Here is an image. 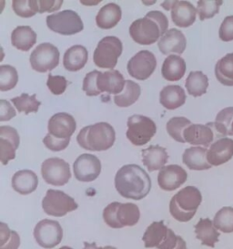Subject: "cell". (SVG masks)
Instances as JSON below:
<instances>
[{"label":"cell","mask_w":233,"mask_h":249,"mask_svg":"<svg viewBox=\"0 0 233 249\" xmlns=\"http://www.w3.org/2000/svg\"><path fill=\"white\" fill-rule=\"evenodd\" d=\"M117 193L127 199L141 200L151 189L150 177L137 164H127L119 169L115 176Z\"/></svg>","instance_id":"1"},{"label":"cell","mask_w":233,"mask_h":249,"mask_svg":"<svg viewBox=\"0 0 233 249\" xmlns=\"http://www.w3.org/2000/svg\"><path fill=\"white\" fill-rule=\"evenodd\" d=\"M167 28V17L160 11L153 10L144 18H138L131 24L130 35L136 43L149 46L157 42L161 36H164Z\"/></svg>","instance_id":"2"},{"label":"cell","mask_w":233,"mask_h":249,"mask_svg":"<svg viewBox=\"0 0 233 249\" xmlns=\"http://www.w3.org/2000/svg\"><path fill=\"white\" fill-rule=\"evenodd\" d=\"M116 132L108 123H98L81 129L77 136L81 148L91 152L107 151L114 145Z\"/></svg>","instance_id":"3"},{"label":"cell","mask_w":233,"mask_h":249,"mask_svg":"<svg viewBox=\"0 0 233 249\" xmlns=\"http://www.w3.org/2000/svg\"><path fill=\"white\" fill-rule=\"evenodd\" d=\"M201 202L200 191L195 186H186L171 198L169 212L177 221L189 222L195 215Z\"/></svg>","instance_id":"4"},{"label":"cell","mask_w":233,"mask_h":249,"mask_svg":"<svg viewBox=\"0 0 233 249\" xmlns=\"http://www.w3.org/2000/svg\"><path fill=\"white\" fill-rule=\"evenodd\" d=\"M139 218L140 211L138 205L131 203L113 202L106 206L103 211V219L111 228L133 227L138 224Z\"/></svg>","instance_id":"5"},{"label":"cell","mask_w":233,"mask_h":249,"mask_svg":"<svg viewBox=\"0 0 233 249\" xmlns=\"http://www.w3.org/2000/svg\"><path fill=\"white\" fill-rule=\"evenodd\" d=\"M127 138L135 146H142L155 136L157 126L150 118L134 114L128 119Z\"/></svg>","instance_id":"6"},{"label":"cell","mask_w":233,"mask_h":249,"mask_svg":"<svg viewBox=\"0 0 233 249\" xmlns=\"http://www.w3.org/2000/svg\"><path fill=\"white\" fill-rule=\"evenodd\" d=\"M123 44L118 37L108 36L103 37L99 42L93 54L96 66L102 69L113 70L121 56Z\"/></svg>","instance_id":"7"},{"label":"cell","mask_w":233,"mask_h":249,"mask_svg":"<svg viewBox=\"0 0 233 249\" xmlns=\"http://www.w3.org/2000/svg\"><path fill=\"white\" fill-rule=\"evenodd\" d=\"M48 28L64 36H72L81 32L84 24L80 15L73 10H64L47 17Z\"/></svg>","instance_id":"8"},{"label":"cell","mask_w":233,"mask_h":249,"mask_svg":"<svg viewBox=\"0 0 233 249\" xmlns=\"http://www.w3.org/2000/svg\"><path fill=\"white\" fill-rule=\"evenodd\" d=\"M78 207L76 201L62 191L50 189L42 200L44 212L55 217H62Z\"/></svg>","instance_id":"9"},{"label":"cell","mask_w":233,"mask_h":249,"mask_svg":"<svg viewBox=\"0 0 233 249\" xmlns=\"http://www.w3.org/2000/svg\"><path fill=\"white\" fill-rule=\"evenodd\" d=\"M60 53L58 48L46 42L36 46L30 55V64L34 71L44 73L50 71L59 64Z\"/></svg>","instance_id":"10"},{"label":"cell","mask_w":233,"mask_h":249,"mask_svg":"<svg viewBox=\"0 0 233 249\" xmlns=\"http://www.w3.org/2000/svg\"><path fill=\"white\" fill-rule=\"evenodd\" d=\"M41 175L46 183L54 186L65 185L71 177L69 164L58 157L44 161L41 165Z\"/></svg>","instance_id":"11"},{"label":"cell","mask_w":233,"mask_h":249,"mask_svg":"<svg viewBox=\"0 0 233 249\" xmlns=\"http://www.w3.org/2000/svg\"><path fill=\"white\" fill-rule=\"evenodd\" d=\"M34 237L41 248L53 249L62 240L63 229L58 221L41 220L34 228Z\"/></svg>","instance_id":"12"},{"label":"cell","mask_w":233,"mask_h":249,"mask_svg":"<svg viewBox=\"0 0 233 249\" xmlns=\"http://www.w3.org/2000/svg\"><path fill=\"white\" fill-rule=\"evenodd\" d=\"M157 67V59L150 51H140L128 62V72L134 79L146 81L149 79Z\"/></svg>","instance_id":"13"},{"label":"cell","mask_w":233,"mask_h":249,"mask_svg":"<svg viewBox=\"0 0 233 249\" xmlns=\"http://www.w3.org/2000/svg\"><path fill=\"white\" fill-rule=\"evenodd\" d=\"M184 140L191 145H201L211 147L213 142L221 139L220 135L215 129L214 123L206 125L191 124L184 131Z\"/></svg>","instance_id":"14"},{"label":"cell","mask_w":233,"mask_h":249,"mask_svg":"<svg viewBox=\"0 0 233 249\" xmlns=\"http://www.w3.org/2000/svg\"><path fill=\"white\" fill-rule=\"evenodd\" d=\"M73 170L77 180L85 183L93 182L100 175L101 162L93 154H81L74 162Z\"/></svg>","instance_id":"15"},{"label":"cell","mask_w":233,"mask_h":249,"mask_svg":"<svg viewBox=\"0 0 233 249\" xmlns=\"http://www.w3.org/2000/svg\"><path fill=\"white\" fill-rule=\"evenodd\" d=\"M161 7L171 10V18L177 27L188 28L196 20L197 9L188 1H165Z\"/></svg>","instance_id":"16"},{"label":"cell","mask_w":233,"mask_h":249,"mask_svg":"<svg viewBox=\"0 0 233 249\" xmlns=\"http://www.w3.org/2000/svg\"><path fill=\"white\" fill-rule=\"evenodd\" d=\"M48 129L49 134L56 139H70L77 129V124L69 113L58 112L50 119Z\"/></svg>","instance_id":"17"},{"label":"cell","mask_w":233,"mask_h":249,"mask_svg":"<svg viewBox=\"0 0 233 249\" xmlns=\"http://www.w3.org/2000/svg\"><path fill=\"white\" fill-rule=\"evenodd\" d=\"M20 137L11 126L0 127V159L3 165L16 158V151L19 146Z\"/></svg>","instance_id":"18"},{"label":"cell","mask_w":233,"mask_h":249,"mask_svg":"<svg viewBox=\"0 0 233 249\" xmlns=\"http://www.w3.org/2000/svg\"><path fill=\"white\" fill-rule=\"evenodd\" d=\"M188 174L178 164H170L161 169L158 175V183L162 190L171 192L180 188L187 181Z\"/></svg>","instance_id":"19"},{"label":"cell","mask_w":233,"mask_h":249,"mask_svg":"<svg viewBox=\"0 0 233 249\" xmlns=\"http://www.w3.org/2000/svg\"><path fill=\"white\" fill-rule=\"evenodd\" d=\"M233 157V140L221 138L211 144L208 150L207 160L211 166H219L232 160Z\"/></svg>","instance_id":"20"},{"label":"cell","mask_w":233,"mask_h":249,"mask_svg":"<svg viewBox=\"0 0 233 249\" xmlns=\"http://www.w3.org/2000/svg\"><path fill=\"white\" fill-rule=\"evenodd\" d=\"M158 46L163 55L170 53L182 54L186 50L187 39L181 30L171 29L167 30L166 34L160 37Z\"/></svg>","instance_id":"21"},{"label":"cell","mask_w":233,"mask_h":249,"mask_svg":"<svg viewBox=\"0 0 233 249\" xmlns=\"http://www.w3.org/2000/svg\"><path fill=\"white\" fill-rule=\"evenodd\" d=\"M98 89L101 92H108L109 94L118 95L123 91L126 81L123 75L118 71L110 70L106 72H100L98 77Z\"/></svg>","instance_id":"22"},{"label":"cell","mask_w":233,"mask_h":249,"mask_svg":"<svg viewBox=\"0 0 233 249\" xmlns=\"http://www.w3.org/2000/svg\"><path fill=\"white\" fill-rule=\"evenodd\" d=\"M208 150L204 147H190L185 150L182 155L183 163L189 169L194 171H203L211 168L207 160Z\"/></svg>","instance_id":"23"},{"label":"cell","mask_w":233,"mask_h":249,"mask_svg":"<svg viewBox=\"0 0 233 249\" xmlns=\"http://www.w3.org/2000/svg\"><path fill=\"white\" fill-rule=\"evenodd\" d=\"M142 162L150 172L164 168L168 160V154L164 147L150 145L142 150Z\"/></svg>","instance_id":"24"},{"label":"cell","mask_w":233,"mask_h":249,"mask_svg":"<svg viewBox=\"0 0 233 249\" xmlns=\"http://www.w3.org/2000/svg\"><path fill=\"white\" fill-rule=\"evenodd\" d=\"M38 178L31 170L17 171L12 177V187L17 193L27 196L36 191Z\"/></svg>","instance_id":"25"},{"label":"cell","mask_w":233,"mask_h":249,"mask_svg":"<svg viewBox=\"0 0 233 249\" xmlns=\"http://www.w3.org/2000/svg\"><path fill=\"white\" fill-rule=\"evenodd\" d=\"M186 93L179 85H167L160 91V103L167 110H173L186 103Z\"/></svg>","instance_id":"26"},{"label":"cell","mask_w":233,"mask_h":249,"mask_svg":"<svg viewBox=\"0 0 233 249\" xmlns=\"http://www.w3.org/2000/svg\"><path fill=\"white\" fill-rule=\"evenodd\" d=\"M88 52L84 46L75 45L69 48L63 58V65L68 71H79L87 64Z\"/></svg>","instance_id":"27"},{"label":"cell","mask_w":233,"mask_h":249,"mask_svg":"<svg viewBox=\"0 0 233 249\" xmlns=\"http://www.w3.org/2000/svg\"><path fill=\"white\" fill-rule=\"evenodd\" d=\"M122 17L121 8L115 3H109L102 7L96 17V23L102 30H110L116 27Z\"/></svg>","instance_id":"28"},{"label":"cell","mask_w":233,"mask_h":249,"mask_svg":"<svg viewBox=\"0 0 233 249\" xmlns=\"http://www.w3.org/2000/svg\"><path fill=\"white\" fill-rule=\"evenodd\" d=\"M186 62L182 57L169 55L165 59L161 68V74L167 81H178L182 80L186 73Z\"/></svg>","instance_id":"29"},{"label":"cell","mask_w":233,"mask_h":249,"mask_svg":"<svg viewBox=\"0 0 233 249\" xmlns=\"http://www.w3.org/2000/svg\"><path fill=\"white\" fill-rule=\"evenodd\" d=\"M36 42V33L29 26H18L11 34V43L22 52H29Z\"/></svg>","instance_id":"30"},{"label":"cell","mask_w":233,"mask_h":249,"mask_svg":"<svg viewBox=\"0 0 233 249\" xmlns=\"http://www.w3.org/2000/svg\"><path fill=\"white\" fill-rule=\"evenodd\" d=\"M194 227L197 238L202 245L210 248L215 247V244L218 241L219 233L211 219L201 218Z\"/></svg>","instance_id":"31"},{"label":"cell","mask_w":233,"mask_h":249,"mask_svg":"<svg viewBox=\"0 0 233 249\" xmlns=\"http://www.w3.org/2000/svg\"><path fill=\"white\" fill-rule=\"evenodd\" d=\"M168 232V227L165 226L163 221L153 222L146 229L142 240L146 249H158L160 244L165 240Z\"/></svg>","instance_id":"32"},{"label":"cell","mask_w":233,"mask_h":249,"mask_svg":"<svg viewBox=\"0 0 233 249\" xmlns=\"http://www.w3.org/2000/svg\"><path fill=\"white\" fill-rule=\"evenodd\" d=\"M185 87L189 95L200 97L207 92L209 79L202 71H191L186 80Z\"/></svg>","instance_id":"33"},{"label":"cell","mask_w":233,"mask_h":249,"mask_svg":"<svg viewBox=\"0 0 233 249\" xmlns=\"http://www.w3.org/2000/svg\"><path fill=\"white\" fill-rule=\"evenodd\" d=\"M215 75L222 85L233 86V52L218 59L215 66Z\"/></svg>","instance_id":"34"},{"label":"cell","mask_w":233,"mask_h":249,"mask_svg":"<svg viewBox=\"0 0 233 249\" xmlns=\"http://www.w3.org/2000/svg\"><path fill=\"white\" fill-rule=\"evenodd\" d=\"M141 89L138 83L128 80L126 81V85L122 93L114 97V103L116 106L121 108L130 107L138 101Z\"/></svg>","instance_id":"35"},{"label":"cell","mask_w":233,"mask_h":249,"mask_svg":"<svg viewBox=\"0 0 233 249\" xmlns=\"http://www.w3.org/2000/svg\"><path fill=\"white\" fill-rule=\"evenodd\" d=\"M214 126L221 138H226L227 135L233 136V107L220 110L216 116Z\"/></svg>","instance_id":"36"},{"label":"cell","mask_w":233,"mask_h":249,"mask_svg":"<svg viewBox=\"0 0 233 249\" xmlns=\"http://www.w3.org/2000/svg\"><path fill=\"white\" fill-rule=\"evenodd\" d=\"M192 124L189 119L185 117L171 118L167 123V132L169 136L178 142L185 143L184 140V131Z\"/></svg>","instance_id":"37"},{"label":"cell","mask_w":233,"mask_h":249,"mask_svg":"<svg viewBox=\"0 0 233 249\" xmlns=\"http://www.w3.org/2000/svg\"><path fill=\"white\" fill-rule=\"evenodd\" d=\"M15 107L18 112H25L29 114L31 112H37L41 103L36 100V94L29 96L28 93H22L21 95L11 99Z\"/></svg>","instance_id":"38"},{"label":"cell","mask_w":233,"mask_h":249,"mask_svg":"<svg viewBox=\"0 0 233 249\" xmlns=\"http://www.w3.org/2000/svg\"><path fill=\"white\" fill-rule=\"evenodd\" d=\"M213 224L222 233H233V207H222L215 214Z\"/></svg>","instance_id":"39"},{"label":"cell","mask_w":233,"mask_h":249,"mask_svg":"<svg viewBox=\"0 0 233 249\" xmlns=\"http://www.w3.org/2000/svg\"><path fill=\"white\" fill-rule=\"evenodd\" d=\"M18 81V74L14 67L0 66V90L7 91L14 89Z\"/></svg>","instance_id":"40"},{"label":"cell","mask_w":233,"mask_h":249,"mask_svg":"<svg viewBox=\"0 0 233 249\" xmlns=\"http://www.w3.org/2000/svg\"><path fill=\"white\" fill-rule=\"evenodd\" d=\"M223 4L222 0H200L197 5V11L200 19L212 18L219 12V7Z\"/></svg>","instance_id":"41"},{"label":"cell","mask_w":233,"mask_h":249,"mask_svg":"<svg viewBox=\"0 0 233 249\" xmlns=\"http://www.w3.org/2000/svg\"><path fill=\"white\" fill-rule=\"evenodd\" d=\"M12 8L17 15L26 18L34 17L39 11L38 1L35 0H14L12 2Z\"/></svg>","instance_id":"42"},{"label":"cell","mask_w":233,"mask_h":249,"mask_svg":"<svg viewBox=\"0 0 233 249\" xmlns=\"http://www.w3.org/2000/svg\"><path fill=\"white\" fill-rule=\"evenodd\" d=\"M158 249H187V245L182 236L177 235L173 230L168 228L165 240L160 244Z\"/></svg>","instance_id":"43"},{"label":"cell","mask_w":233,"mask_h":249,"mask_svg":"<svg viewBox=\"0 0 233 249\" xmlns=\"http://www.w3.org/2000/svg\"><path fill=\"white\" fill-rule=\"evenodd\" d=\"M100 73L99 71H93L86 75L83 81V90L86 92L88 97L98 96L100 94V91L98 89V77Z\"/></svg>","instance_id":"44"},{"label":"cell","mask_w":233,"mask_h":249,"mask_svg":"<svg viewBox=\"0 0 233 249\" xmlns=\"http://www.w3.org/2000/svg\"><path fill=\"white\" fill-rule=\"evenodd\" d=\"M47 86L54 95H61L65 92L66 89L67 87V81L63 76H54L50 74L47 81Z\"/></svg>","instance_id":"45"},{"label":"cell","mask_w":233,"mask_h":249,"mask_svg":"<svg viewBox=\"0 0 233 249\" xmlns=\"http://www.w3.org/2000/svg\"><path fill=\"white\" fill-rule=\"evenodd\" d=\"M218 36L222 41L229 42L233 40V16H228L221 23L218 30Z\"/></svg>","instance_id":"46"},{"label":"cell","mask_w":233,"mask_h":249,"mask_svg":"<svg viewBox=\"0 0 233 249\" xmlns=\"http://www.w3.org/2000/svg\"><path fill=\"white\" fill-rule=\"evenodd\" d=\"M70 139L58 140L52 137L50 134H47L43 139V143L48 149L53 152H60L65 150L69 144Z\"/></svg>","instance_id":"47"},{"label":"cell","mask_w":233,"mask_h":249,"mask_svg":"<svg viewBox=\"0 0 233 249\" xmlns=\"http://www.w3.org/2000/svg\"><path fill=\"white\" fill-rule=\"evenodd\" d=\"M17 113L13 106L8 101L1 100L0 101V122H7L12 118L16 117Z\"/></svg>","instance_id":"48"},{"label":"cell","mask_w":233,"mask_h":249,"mask_svg":"<svg viewBox=\"0 0 233 249\" xmlns=\"http://www.w3.org/2000/svg\"><path fill=\"white\" fill-rule=\"evenodd\" d=\"M63 1H38V13H45V12H54L61 8Z\"/></svg>","instance_id":"49"},{"label":"cell","mask_w":233,"mask_h":249,"mask_svg":"<svg viewBox=\"0 0 233 249\" xmlns=\"http://www.w3.org/2000/svg\"><path fill=\"white\" fill-rule=\"evenodd\" d=\"M19 246H20L19 234H17L16 231H12L9 239L4 246L0 247V249H17L19 248Z\"/></svg>","instance_id":"50"},{"label":"cell","mask_w":233,"mask_h":249,"mask_svg":"<svg viewBox=\"0 0 233 249\" xmlns=\"http://www.w3.org/2000/svg\"><path fill=\"white\" fill-rule=\"evenodd\" d=\"M116 249V248L113 247H105V248H99L97 246L96 243H87V242H84V249Z\"/></svg>","instance_id":"51"},{"label":"cell","mask_w":233,"mask_h":249,"mask_svg":"<svg viewBox=\"0 0 233 249\" xmlns=\"http://www.w3.org/2000/svg\"><path fill=\"white\" fill-rule=\"evenodd\" d=\"M73 249L71 248H69V247H62V248H60V249Z\"/></svg>","instance_id":"52"}]
</instances>
